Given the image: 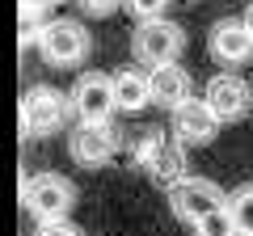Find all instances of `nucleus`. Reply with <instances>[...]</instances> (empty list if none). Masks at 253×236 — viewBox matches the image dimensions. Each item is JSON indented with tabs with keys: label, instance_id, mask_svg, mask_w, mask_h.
<instances>
[{
	"label": "nucleus",
	"instance_id": "f257e3e1",
	"mask_svg": "<svg viewBox=\"0 0 253 236\" xmlns=\"http://www.w3.org/2000/svg\"><path fill=\"white\" fill-rule=\"evenodd\" d=\"M126 160H131V169L148 173V182L161 186V190H173V186L181 182L190 173V160H186V144H177L173 135H165V131H144L139 139H131V152H126Z\"/></svg>",
	"mask_w": 253,
	"mask_h": 236
},
{
	"label": "nucleus",
	"instance_id": "f03ea898",
	"mask_svg": "<svg viewBox=\"0 0 253 236\" xmlns=\"http://www.w3.org/2000/svg\"><path fill=\"white\" fill-rule=\"evenodd\" d=\"M34 46L51 68H81L93 51V34L72 17H51L34 26Z\"/></svg>",
	"mask_w": 253,
	"mask_h": 236
},
{
	"label": "nucleus",
	"instance_id": "7ed1b4c3",
	"mask_svg": "<svg viewBox=\"0 0 253 236\" xmlns=\"http://www.w3.org/2000/svg\"><path fill=\"white\" fill-rule=\"evenodd\" d=\"M68 93L51 89V84H34V89L21 93V106H17V118H21V135L30 139H46L55 131L68 127Z\"/></svg>",
	"mask_w": 253,
	"mask_h": 236
},
{
	"label": "nucleus",
	"instance_id": "20e7f679",
	"mask_svg": "<svg viewBox=\"0 0 253 236\" xmlns=\"http://www.w3.org/2000/svg\"><path fill=\"white\" fill-rule=\"evenodd\" d=\"M21 207L46 224V219H68L76 207V186L63 173H34L21 182Z\"/></svg>",
	"mask_w": 253,
	"mask_h": 236
},
{
	"label": "nucleus",
	"instance_id": "39448f33",
	"mask_svg": "<svg viewBox=\"0 0 253 236\" xmlns=\"http://www.w3.org/2000/svg\"><path fill=\"white\" fill-rule=\"evenodd\" d=\"M181 51H186V30L169 17H152V21H139L135 34H131V55H135L144 68H165V64H177Z\"/></svg>",
	"mask_w": 253,
	"mask_h": 236
},
{
	"label": "nucleus",
	"instance_id": "423d86ee",
	"mask_svg": "<svg viewBox=\"0 0 253 236\" xmlns=\"http://www.w3.org/2000/svg\"><path fill=\"white\" fill-rule=\"evenodd\" d=\"M68 110L76 122H110L114 118V80L106 72H84L76 76L72 93H68Z\"/></svg>",
	"mask_w": 253,
	"mask_h": 236
},
{
	"label": "nucleus",
	"instance_id": "0eeeda50",
	"mask_svg": "<svg viewBox=\"0 0 253 236\" xmlns=\"http://www.w3.org/2000/svg\"><path fill=\"white\" fill-rule=\"evenodd\" d=\"M68 156L81 169H101L118 156V131L114 122H76L68 131Z\"/></svg>",
	"mask_w": 253,
	"mask_h": 236
},
{
	"label": "nucleus",
	"instance_id": "6e6552de",
	"mask_svg": "<svg viewBox=\"0 0 253 236\" xmlns=\"http://www.w3.org/2000/svg\"><path fill=\"white\" fill-rule=\"evenodd\" d=\"M165 194H169L173 215H177L181 224H190V228L199 224L207 211H215V207H224V202H228V194L219 190L211 177H194V173H186V177H181L173 190H165Z\"/></svg>",
	"mask_w": 253,
	"mask_h": 236
},
{
	"label": "nucleus",
	"instance_id": "1a4fd4ad",
	"mask_svg": "<svg viewBox=\"0 0 253 236\" xmlns=\"http://www.w3.org/2000/svg\"><path fill=\"white\" fill-rule=\"evenodd\" d=\"M203 101H207V110L224 127V122H241L253 110V89L241 72H215L207 80V89H203Z\"/></svg>",
	"mask_w": 253,
	"mask_h": 236
},
{
	"label": "nucleus",
	"instance_id": "9d476101",
	"mask_svg": "<svg viewBox=\"0 0 253 236\" xmlns=\"http://www.w3.org/2000/svg\"><path fill=\"white\" fill-rule=\"evenodd\" d=\"M207 51L224 68H241L245 59H253V38L245 30V21L241 17H219L207 34Z\"/></svg>",
	"mask_w": 253,
	"mask_h": 236
},
{
	"label": "nucleus",
	"instance_id": "9b49d317",
	"mask_svg": "<svg viewBox=\"0 0 253 236\" xmlns=\"http://www.w3.org/2000/svg\"><path fill=\"white\" fill-rule=\"evenodd\" d=\"M173 114V139L177 144H211V139L219 135V118L207 110V101L203 97H186L181 106L169 110Z\"/></svg>",
	"mask_w": 253,
	"mask_h": 236
},
{
	"label": "nucleus",
	"instance_id": "f8f14e48",
	"mask_svg": "<svg viewBox=\"0 0 253 236\" xmlns=\"http://www.w3.org/2000/svg\"><path fill=\"white\" fill-rule=\"evenodd\" d=\"M190 89H194V84H190V72L177 68V64H165V68H152V72H148V97H152V106L173 110L186 97H194Z\"/></svg>",
	"mask_w": 253,
	"mask_h": 236
},
{
	"label": "nucleus",
	"instance_id": "ddd939ff",
	"mask_svg": "<svg viewBox=\"0 0 253 236\" xmlns=\"http://www.w3.org/2000/svg\"><path fill=\"white\" fill-rule=\"evenodd\" d=\"M110 80H114V106L118 110L139 114L144 106H152V97H148V72H139V68H123V72H114Z\"/></svg>",
	"mask_w": 253,
	"mask_h": 236
},
{
	"label": "nucleus",
	"instance_id": "4468645a",
	"mask_svg": "<svg viewBox=\"0 0 253 236\" xmlns=\"http://www.w3.org/2000/svg\"><path fill=\"white\" fill-rule=\"evenodd\" d=\"M228 215L236 224V236H253V186H241L228 194Z\"/></svg>",
	"mask_w": 253,
	"mask_h": 236
},
{
	"label": "nucleus",
	"instance_id": "2eb2a0df",
	"mask_svg": "<svg viewBox=\"0 0 253 236\" xmlns=\"http://www.w3.org/2000/svg\"><path fill=\"white\" fill-rule=\"evenodd\" d=\"M194 236H236V224H232V215H228V202L215 207V211H207V215L194 224Z\"/></svg>",
	"mask_w": 253,
	"mask_h": 236
},
{
	"label": "nucleus",
	"instance_id": "dca6fc26",
	"mask_svg": "<svg viewBox=\"0 0 253 236\" xmlns=\"http://www.w3.org/2000/svg\"><path fill=\"white\" fill-rule=\"evenodd\" d=\"M165 4H169V0H123V9L131 13L135 21H152V17H165Z\"/></svg>",
	"mask_w": 253,
	"mask_h": 236
},
{
	"label": "nucleus",
	"instance_id": "f3484780",
	"mask_svg": "<svg viewBox=\"0 0 253 236\" xmlns=\"http://www.w3.org/2000/svg\"><path fill=\"white\" fill-rule=\"evenodd\" d=\"M34 236H84V232L72 224V219H46V224H38Z\"/></svg>",
	"mask_w": 253,
	"mask_h": 236
},
{
	"label": "nucleus",
	"instance_id": "a211bd4d",
	"mask_svg": "<svg viewBox=\"0 0 253 236\" xmlns=\"http://www.w3.org/2000/svg\"><path fill=\"white\" fill-rule=\"evenodd\" d=\"M55 4H59V0H17V9H21V21H26V26H30V21H38L46 9H55Z\"/></svg>",
	"mask_w": 253,
	"mask_h": 236
},
{
	"label": "nucleus",
	"instance_id": "6ab92c4d",
	"mask_svg": "<svg viewBox=\"0 0 253 236\" xmlns=\"http://www.w3.org/2000/svg\"><path fill=\"white\" fill-rule=\"evenodd\" d=\"M84 13H93V17H110L114 9H123V0H76Z\"/></svg>",
	"mask_w": 253,
	"mask_h": 236
},
{
	"label": "nucleus",
	"instance_id": "aec40b11",
	"mask_svg": "<svg viewBox=\"0 0 253 236\" xmlns=\"http://www.w3.org/2000/svg\"><path fill=\"white\" fill-rule=\"evenodd\" d=\"M241 21H245V30H249V38H253V4L245 9V17H241Z\"/></svg>",
	"mask_w": 253,
	"mask_h": 236
}]
</instances>
